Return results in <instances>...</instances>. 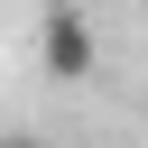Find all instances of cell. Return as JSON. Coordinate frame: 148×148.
Listing matches in <instances>:
<instances>
[{"label":"cell","instance_id":"cell-1","mask_svg":"<svg viewBox=\"0 0 148 148\" xmlns=\"http://www.w3.org/2000/svg\"><path fill=\"white\" fill-rule=\"evenodd\" d=\"M37 56H46V74H56V83H83V74H92V28H83V9H74V0H56V9H46Z\"/></svg>","mask_w":148,"mask_h":148},{"label":"cell","instance_id":"cell-2","mask_svg":"<svg viewBox=\"0 0 148 148\" xmlns=\"http://www.w3.org/2000/svg\"><path fill=\"white\" fill-rule=\"evenodd\" d=\"M0 148H46V139H0Z\"/></svg>","mask_w":148,"mask_h":148}]
</instances>
